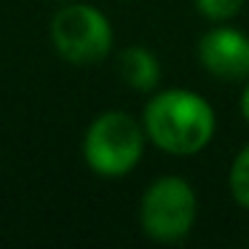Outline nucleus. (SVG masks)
Instances as JSON below:
<instances>
[{"label": "nucleus", "mask_w": 249, "mask_h": 249, "mask_svg": "<svg viewBox=\"0 0 249 249\" xmlns=\"http://www.w3.org/2000/svg\"><path fill=\"white\" fill-rule=\"evenodd\" d=\"M147 140L172 156H196L214 137V110L201 94L166 89L156 94L142 118Z\"/></svg>", "instance_id": "f257e3e1"}, {"label": "nucleus", "mask_w": 249, "mask_h": 249, "mask_svg": "<svg viewBox=\"0 0 249 249\" xmlns=\"http://www.w3.org/2000/svg\"><path fill=\"white\" fill-rule=\"evenodd\" d=\"M145 126L129 113L107 110L97 115L83 137V158L99 177H124L145 153Z\"/></svg>", "instance_id": "f03ea898"}, {"label": "nucleus", "mask_w": 249, "mask_h": 249, "mask_svg": "<svg viewBox=\"0 0 249 249\" xmlns=\"http://www.w3.org/2000/svg\"><path fill=\"white\" fill-rule=\"evenodd\" d=\"M198 212V201L190 182L177 174L158 177L147 185L140 201V222L142 231L161 244L182 241L190 233Z\"/></svg>", "instance_id": "7ed1b4c3"}, {"label": "nucleus", "mask_w": 249, "mask_h": 249, "mask_svg": "<svg viewBox=\"0 0 249 249\" xmlns=\"http://www.w3.org/2000/svg\"><path fill=\"white\" fill-rule=\"evenodd\" d=\"M51 43L70 65H97L113 51V27L99 8L70 3L51 19Z\"/></svg>", "instance_id": "20e7f679"}, {"label": "nucleus", "mask_w": 249, "mask_h": 249, "mask_svg": "<svg viewBox=\"0 0 249 249\" xmlns=\"http://www.w3.org/2000/svg\"><path fill=\"white\" fill-rule=\"evenodd\" d=\"M198 59L220 81H247L249 78V35L236 27L209 30L198 40Z\"/></svg>", "instance_id": "39448f33"}, {"label": "nucleus", "mask_w": 249, "mask_h": 249, "mask_svg": "<svg viewBox=\"0 0 249 249\" xmlns=\"http://www.w3.org/2000/svg\"><path fill=\"white\" fill-rule=\"evenodd\" d=\"M118 70L124 81L137 91H150L161 81V62L145 46H129L118 59Z\"/></svg>", "instance_id": "423d86ee"}, {"label": "nucleus", "mask_w": 249, "mask_h": 249, "mask_svg": "<svg viewBox=\"0 0 249 249\" xmlns=\"http://www.w3.org/2000/svg\"><path fill=\"white\" fill-rule=\"evenodd\" d=\"M228 182H231L233 198H236L244 209H249V145L236 156V161H233V166H231Z\"/></svg>", "instance_id": "0eeeda50"}, {"label": "nucleus", "mask_w": 249, "mask_h": 249, "mask_svg": "<svg viewBox=\"0 0 249 249\" xmlns=\"http://www.w3.org/2000/svg\"><path fill=\"white\" fill-rule=\"evenodd\" d=\"M244 0H196V8L201 11V17H206L209 22H228L241 11Z\"/></svg>", "instance_id": "6e6552de"}, {"label": "nucleus", "mask_w": 249, "mask_h": 249, "mask_svg": "<svg viewBox=\"0 0 249 249\" xmlns=\"http://www.w3.org/2000/svg\"><path fill=\"white\" fill-rule=\"evenodd\" d=\"M241 115H244V121L249 124V83L244 86V91H241Z\"/></svg>", "instance_id": "1a4fd4ad"}]
</instances>
